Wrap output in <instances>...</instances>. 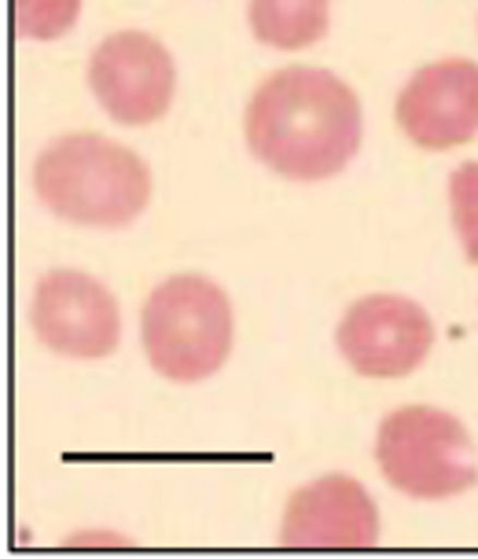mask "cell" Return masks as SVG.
<instances>
[{"label":"cell","mask_w":478,"mask_h":559,"mask_svg":"<svg viewBox=\"0 0 478 559\" xmlns=\"http://www.w3.org/2000/svg\"><path fill=\"white\" fill-rule=\"evenodd\" d=\"M380 542V512L368 489L350 475H324L287 497L284 548H372Z\"/></svg>","instance_id":"9"},{"label":"cell","mask_w":478,"mask_h":559,"mask_svg":"<svg viewBox=\"0 0 478 559\" xmlns=\"http://www.w3.org/2000/svg\"><path fill=\"white\" fill-rule=\"evenodd\" d=\"M34 335L59 357L99 361L122 343V309L96 276L77 269H52L37 280L29 302Z\"/></svg>","instance_id":"6"},{"label":"cell","mask_w":478,"mask_h":559,"mask_svg":"<svg viewBox=\"0 0 478 559\" xmlns=\"http://www.w3.org/2000/svg\"><path fill=\"white\" fill-rule=\"evenodd\" d=\"M247 147L287 181H327L361 147V99L332 70L287 67L254 88L243 115Z\"/></svg>","instance_id":"1"},{"label":"cell","mask_w":478,"mask_h":559,"mask_svg":"<svg viewBox=\"0 0 478 559\" xmlns=\"http://www.w3.org/2000/svg\"><path fill=\"white\" fill-rule=\"evenodd\" d=\"M335 343L357 376L402 379L427 361L434 324L427 309L405 295H365L338 321Z\"/></svg>","instance_id":"7"},{"label":"cell","mask_w":478,"mask_h":559,"mask_svg":"<svg viewBox=\"0 0 478 559\" xmlns=\"http://www.w3.org/2000/svg\"><path fill=\"white\" fill-rule=\"evenodd\" d=\"M12 29L23 41H56L82 15V0H12Z\"/></svg>","instance_id":"11"},{"label":"cell","mask_w":478,"mask_h":559,"mask_svg":"<svg viewBox=\"0 0 478 559\" xmlns=\"http://www.w3.org/2000/svg\"><path fill=\"white\" fill-rule=\"evenodd\" d=\"M88 88L118 126H152L174 104V56L144 29H118L88 56Z\"/></svg>","instance_id":"5"},{"label":"cell","mask_w":478,"mask_h":559,"mask_svg":"<svg viewBox=\"0 0 478 559\" xmlns=\"http://www.w3.org/2000/svg\"><path fill=\"white\" fill-rule=\"evenodd\" d=\"M397 126L423 152H450L478 136V63L438 59L397 93Z\"/></svg>","instance_id":"8"},{"label":"cell","mask_w":478,"mask_h":559,"mask_svg":"<svg viewBox=\"0 0 478 559\" xmlns=\"http://www.w3.org/2000/svg\"><path fill=\"white\" fill-rule=\"evenodd\" d=\"M34 188L59 222L126 228L152 203V169L118 140L63 133L37 155Z\"/></svg>","instance_id":"2"},{"label":"cell","mask_w":478,"mask_h":559,"mask_svg":"<svg viewBox=\"0 0 478 559\" xmlns=\"http://www.w3.org/2000/svg\"><path fill=\"white\" fill-rule=\"evenodd\" d=\"M251 34L268 48L298 52L310 48L332 26V0H251L247 4Z\"/></svg>","instance_id":"10"},{"label":"cell","mask_w":478,"mask_h":559,"mask_svg":"<svg viewBox=\"0 0 478 559\" xmlns=\"http://www.w3.org/2000/svg\"><path fill=\"white\" fill-rule=\"evenodd\" d=\"M232 302L206 276H169L147 295L141 343L152 368L169 383H203L232 354Z\"/></svg>","instance_id":"3"},{"label":"cell","mask_w":478,"mask_h":559,"mask_svg":"<svg viewBox=\"0 0 478 559\" xmlns=\"http://www.w3.org/2000/svg\"><path fill=\"white\" fill-rule=\"evenodd\" d=\"M450 210L467 262L478 265V163H464L450 177Z\"/></svg>","instance_id":"12"},{"label":"cell","mask_w":478,"mask_h":559,"mask_svg":"<svg viewBox=\"0 0 478 559\" xmlns=\"http://www.w3.org/2000/svg\"><path fill=\"white\" fill-rule=\"evenodd\" d=\"M375 464L397 493L450 501L478 486V449L467 427L445 408L405 405L383 416Z\"/></svg>","instance_id":"4"}]
</instances>
